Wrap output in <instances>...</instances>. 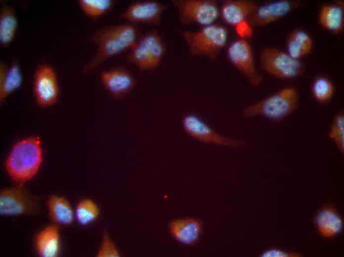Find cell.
Instances as JSON below:
<instances>
[{"label": "cell", "mask_w": 344, "mask_h": 257, "mask_svg": "<svg viewBox=\"0 0 344 257\" xmlns=\"http://www.w3.org/2000/svg\"><path fill=\"white\" fill-rule=\"evenodd\" d=\"M35 245L40 257H58L60 249L58 225L50 224L42 229L35 236Z\"/></svg>", "instance_id": "obj_17"}, {"label": "cell", "mask_w": 344, "mask_h": 257, "mask_svg": "<svg viewBox=\"0 0 344 257\" xmlns=\"http://www.w3.org/2000/svg\"><path fill=\"white\" fill-rule=\"evenodd\" d=\"M184 131L193 139L205 144L232 148L244 146L246 141L223 135L210 126L195 114L185 115L181 121Z\"/></svg>", "instance_id": "obj_8"}, {"label": "cell", "mask_w": 344, "mask_h": 257, "mask_svg": "<svg viewBox=\"0 0 344 257\" xmlns=\"http://www.w3.org/2000/svg\"><path fill=\"white\" fill-rule=\"evenodd\" d=\"M202 229V222L195 218L175 219L169 223L172 236L178 242L186 245H193L197 241Z\"/></svg>", "instance_id": "obj_16"}, {"label": "cell", "mask_w": 344, "mask_h": 257, "mask_svg": "<svg viewBox=\"0 0 344 257\" xmlns=\"http://www.w3.org/2000/svg\"><path fill=\"white\" fill-rule=\"evenodd\" d=\"M82 11L91 18H97L106 13L113 6L112 0H79Z\"/></svg>", "instance_id": "obj_25"}, {"label": "cell", "mask_w": 344, "mask_h": 257, "mask_svg": "<svg viewBox=\"0 0 344 257\" xmlns=\"http://www.w3.org/2000/svg\"><path fill=\"white\" fill-rule=\"evenodd\" d=\"M100 81L105 90L114 98L121 99L133 89L135 80L125 69L116 67L102 71Z\"/></svg>", "instance_id": "obj_14"}, {"label": "cell", "mask_w": 344, "mask_h": 257, "mask_svg": "<svg viewBox=\"0 0 344 257\" xmlns=\"http://www.w3.org/2000/svg\"><path fill=\"white\" fill-rule=\"evenodd\" d=\"M43 160L40 138L30 136L17 142L5 163L6 171L17 185H23L37 173Z\"/></svg>", "instance_id": "obj_2"}, {"label": "cell", "mask_w": 344, "mask_h": 257, "mask_svg": "<svg viewBox=\"0 0 344 257\" xmlns=\"http://www.w3.org/2000/svg\"><path fill=\"white\" fill-rule=\"evenodd\" d=\"M315 224L319 232L326 238L339 233L343 228V220L336 210L330 206L322 208L317 214Z\"/></svg>", "instance_id": "obj_20"}, {"label": "cell", "mask_w": 344, "mask_h": 257, "mask_svg": "<svg viewBox=\"0 0 344 257\" xmlns=\"http://www.w3.org/2000/svg\"><path fill=\"white\" fill-rule=\"evenodd\" d=\"M49 216L56 224L70 225L74 219V214L70 203L59 196L51 195L47 201Z\"/></svg>", "instance_id": "obj_21"}, {"label": "cell", "mask_w": 344, "mask_h": 257, "mask_svg": "<svg viewBox=\"0 0 344 257\" xmlns=\"http://www.w3.org/2000/svg\"><path fill=\"white\" fill-rule=\"evenodd\" d=\"M227 57L230 63L254 86H259L263 77L257 70L252 48L247 40L233 41L227 49Z\"/></svg>", "instance_id": "obj_10"}, {"label": "cell", "mask_w": 344, "mask_h": 257, "mask_svg": "<svg viewBox=\"0 0 344 257\" xmlns=\"http://www.w3.org/2000/svg\"><path fill=\"white\" fill-rule=\"evenodd\" d=\"M328 136L337 148L344 153V112L341 110L334 116L330 125Z\"/></svg>", "instance_id": "obj_27"}, {"label": "cell", "mask_w": 344, "mask_h": 257, "mask_svg": "<svg viewBox=\"0 0 344 257\" xmlns=\"http://www.w3.org/2000/svg\"><path fill=\"white\" fill-rule=\"evenodd\" d=\"M120 254L106 231H104L102 243L96 254L97 257H119Z\"/></svg>", "instance_id": "obj_28"}, {"label": "cell", "mask_w": 344, "mask_h": 257, "mask_svg": "<svg viewBox=\"0 0 344 257\" xmlns=\"http://www.w3.org/2000/svg\"><path fill=\"white\" fill-rule=\"evenodd\" d=\"M299 6L300 2L294 0L269 2L258 5L247 20L253 27H264L282 18Z\"/></svg>", "instance_id": "obj_13"}, {"label": "cell", "mask_w": 344, "mask_h": 257, "mask_svg": "<svg viewBox=\"0 0 344 257\" xmlns=\"http://www.w3.org/2000/svg\"><path fill=\"white\" fill-rule=\"evenodd\" d=\"M167 5L157 1H136L130 4L121 14V18L130 23L159 25Z\"/></svg>", "instance_id": "obj_12"}, {"label": "cell", "mask_w": 344, "mask_h": 257, "mask_svg": "<svg viewBox=\"0 0 344 257\" xmlns=\"http://www.w3.org/2000/svg\"><path fill=\"white\" fill-rule=\"evenodd\" d=\"M137 39V30L130 24L112 25L97 30L91 37L96 51L85 64L84 72L92 71L109 58L130 49Z\"/></svg>", "instance_id": "obj_1"}, {"label": "cell", "mask_w": 344, "mask_h": 257, "mask_svg": "<svg viewBox=\"0 0 344 257\" xmlns=\"http://www.w3.org/2000/svg\"><path fill=\"white\" fill-rule=\"evenodd\" d=\"M39 211V201L23 185L0 191V214L2 216L34 215Z\"/></svg>", "instance_id": "obj_9"}, {"label": "cell", "mask_w": 344, "mask_h": 257, "mask_svg": "<svg viewBox=\"0 0 344 257\" xmlns=\"http://www.w3.org/2000/svg\"><path fill=\"white\" fill-rule=\"evenodd\" d=\"M260 68L268 74L283 80L293 79L301 76L305 65L300 59L291 57L287 52L276 47L266 46L260 52Z\"/></svg>", "instance_id": "obj_6"}, {"label": "cell", "mask_w": 344, "mask_h": 257, "mask_svg": "<svg viewBox=\"0 0 344 257\" xmlns=\"http://www.w3.org/2000/svg\"><path fill=\"white\" fill-rule=\"evenodd\" d=\"M178 21L184 25L206 26L214 24L219 17V6L214 0H172Z\"/></svg>", "instance_id": "obj_7"}, {"label": "cell", "mask_w": 344, "mask_h": 257, "mask_svg": "<svg viewBox=\"0 0 344 257\" xmlns=\"http://www.w3.org/2000/svg\"><path fill=\"white\" fill-rule=\"evenodd\" d=\"M311 93L314 99L320 103L329 101L334 93V87L332 82L324 77L314 79L311 85Z\"/></svg>", "instance_id": "obj_26"}, {"label": "cell", "mask_w": 344, "mask_h": 257, "mask_svg": "<svg viewBox=\"0 0 344 257\" xmlns=\"http://www.w3.org/2000/svg\"><path fill=\"white\" fill-rule=\"evenodd\" d=\"M166 50V44L155 31L138 39L127 56L129 62L141 71H152L160 65Z\"/></svg>", "instance_id": "obj_5"}, {"label": "cell", "mask_w": 344, "mask_h": 257, "mask_svg": "<svg viewBox=\"0 0 344 257\" xmlns=\"http://www.w3.org/2000/svg\"><path fill=\"white\" fill-rule=\"evenodd\" d=\"M263 257H299L296 253H288L277 249H272L265 251L262 255Z\"/></svg>", "instance_id": "obj_30"}, {"label": "cell", "mask_w": 344, "mask_h": 257, "mask_svg": "<svg viewBox=\"0 0 344 257\" xmlns=\"http://www.w3.org/2000/svg\"><path fill=\"white\" fill-rule=\"evenodd\" d=\"M35 96L42 107H49L57 101L59 87L55 73L47 64L41 65L37 69L34 83Z\"/></svg>", "instance_id": "obj_11"}, {"label": "cell", "mask_w": 344, "mask_h": 257, "mask_svg": "<svg viewBox=\"0 0 344 257\" xmlns=\"http://www.w3.org/2000/svg\"><path fill=\"white\" fill-rule=\"evenodd\" d=\"M299 93L295 87L288 86L245 107L246 118L261 117L280 122L289 117L297 108Z\"/></svg>", "instance_id": "obj_3"}, {"label": "cell", "mask_w": 344, "mask_h": 257, "mask_svg": "<svg viewBox=\"0 0 344 257\" xmlns=\"http://www.w3.org/2000/svg\"><path fill=\"white\" fill-rule=\"evenodd\" d=\"M17 19L14 10L7 6L2 7L0 11V43L7 46L13 40L17 27Z\"/></svg>", "instance_id": "obj_23"}, {"label": "cell", "mask_w": 344, "mask_h": 257, "mask_svg": "<svg viewBox=\"0 0 344 257\" xmlns=\"http://www.w3.org/2000/svg\"><path fill=\"white\" fill-rule=\"evenodd\" d=\"M234 27L235 33L239 39L246 40L253 36V27L247 20L238 23Z\"/></svg>", "instance_id": "obj_29"}, {"label": "cell", "mask_w": 344, "mask_h": 257, "mask_svg": "<svg viewBox=\"0 0 344 257\" xmlns=\"http://www.w3.org/2000/svg\"><path fill=\"white\" fill-rule=\"evenodd\" d=\"M249 0H225L219 6V17L226 24L234 26L247 20L258 6Z\"/></svg>", "instance_id": "obj_15"}, {"label": "cell", "mask_w": 344, "mask_h": 257, "mask_svg": "<svg viewBox=\"0 0 344 257\" xmlns=\"http://www.w3.org/2000/svg\"><path fill=\"white\" fill-rule=\"evenodd\" d=\"M22 77L20 67L14 61L9 67L1 62L0 64V102L2 103L6 97L18 88L22 84Z\"/></svg>", "instance_id": "obj_19"}, {"label": "cell", "mask_w": 344, "mask_h": 257, "mask_svg": "<svg viewBox=\"0 0 344 257\" xmlns=\"http://www.w3.org/2000/svg\"><path fill=\"white\" fill-rule=\"evenodd\" d=\"M99 209L92 200L83 199L77 204L75 216L79 224L87 225L95 221L99 215Z\"/></svg>", "instance_id": "obj_24"}, {"label": "cell", "mask_w": 344, "mask_h": 257, "mask_svg": "<svg viewBox=\"0 0 344 257\" xmlns=\"http://www.w3.org/2000/svg\"><path fill=\"white\" fill-rule=\"evenodd\" d=\"M318 21L325 30L335 34L341 33L344 27V2L338 0L334 4L321 6Z\"/></svg>", "instance_id": "obj_18"}, {"label": "cell", "mask_w": 344, "mask_h": 257, "mask_svg": "<svg viewBox=\"0 0 344 257\" xmlns=\"http://www.w3.org/2000/svg\"><path fill=\"white\" fill-rule=\"evenodd\" d=\"M287 53L292 57L300 59L311 51L312 40L305 31L297 29L292 31L286 41Z\"/></svg>", "instance_id": "obj_22"}, {"label": "cell", "mask_w": 344, "mask_h": 257, "mask_svg": "<svg viewBox=\"0 0 344 257\" xmlns=\"http://www.w3.org/2000/svg\"><path fill=\"white\" fill-rule=\"evenodd\" d=\"M181 36L192 56H205L215 60L227 44L228 31L224 26L214 23L197 31H183Z\"/></svg>", "instance_id": "obj_4"}]
</instances>
